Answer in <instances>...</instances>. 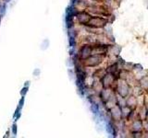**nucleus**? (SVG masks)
<instances>
[{"label":"nucleus","instance_id":"1","mask_svg":"<svg viewBox=\"0 0 148 138\" xmlns=\"http://www.w3.org/2000/svg\"><path fill=\"white\" fill-rule=\"evenodd\" d=\"M27 92V87H25V88H23L22 89V91H21V95H25V93Z\"/></svg>","mask_w":148,"mask_h":138},{"label":"nucleus","instance_id":"2","mask_svg":"<svg viewBox=\"0 0 148 138\" xmlns=\"http://www.w3.org/2000/svg\"><path fill=\"white\" fill-rule=\"evenodd\" d=\"M13 127H14V128H13V132H14V134H16V125H14Z\"/></svg>","mask_w":148,"mask_h":138}]
</instances>
